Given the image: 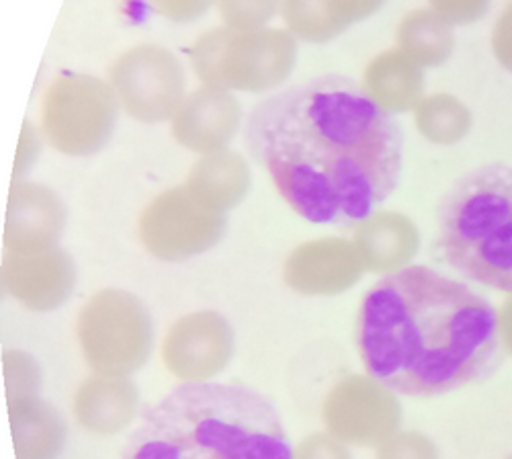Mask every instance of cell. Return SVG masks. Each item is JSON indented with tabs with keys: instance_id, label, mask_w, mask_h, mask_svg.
Wrapping results in <instances>:
<instances>
[{
	"instance_id": "obj_1",
	"label": "cell",
	"mask_w": 512,
	"mask_h": 459,
	"mask_svg": "<svg viewBox=\"0 0 512 459\" xmlns=\"http://www.w3.org/2000/svg\"><path fill=\"white\" fill-rule=\"evenodd\" d=\"M244 140L295 214L355 230L400 185L404 132L361 82L322 74L256 103Z\"/></svg>"
},
{
	"instance_id": "obj_2",
	"label": "cell",
	"mask_w": 512,
	"mask_h": 459,
	"mask_svg": "<svg viewBox=\"0 0 512 459\" xmlns=\"http://www.w3.org/2000/svg\"><path fill=\"white\" fill-rule=\"evenodd\" d=\"M357 349L373 382L408 398L484 382L504 361L496 308L467 283L424 265L388 273L367 291Z\"/></svg>"
},
{
	"instance_id": "obj_3",
	"label": "cell",
	"mask_w": 512,
	"mask_h": 459,
	"mask_svg": "<svg viewBox=\"0 0 512 459\" xmlns=\"http://www.w3.org/2000/svg\"><path fill=\"white\" fill-rule=\"evenodd\" d=\"M123 459H293V451L263 394L197 382L142 408Z\"/></svg>"
},
{
	"instance_id": "obj_4",
	"label": "cell",
	"mask_w": 512,
	"mask_h": 459,
	"mask_svg": "<svg viewBox=\"0 0 512 459\" xmlns=\"http://www.w3.org/2000/svg\"><path fill=\"white\" fill-rule=\"evenodd\" d=\"M437 248L463 279L512 291L510 164H482L447 189L437 207Z\"/></svg>"
},
{
	"instance_id": "obj_5",
	"label": "cell",
	"mask_w": 512,
	"mask_h": 459,
	"mask_svg": "<svg viewBox=\"0 0 512 459\" xmlns=\"http://www.w3.org/2000/svg\"><path fill=\"white\" fill-rule=\"evenodd\" d=\"M78 343L87 365L99 375L130 378L154 349L148 306L125 289H101L78 314Z\"/></svg>"
},
{
	"instance_id": "obj_6",
	"label": "cell",
	"mask_w": 512,
	"mask_h": 459,
	"mask_svg": "<svg viewBox=\"0 0 512 459\" xmlns=\"http://www.w3.org/2000/svg\"><path fill=\"white\" fill-rule=\"evenodd\" d=\"M121 113L109 80L91 74H64L41 99L39 128L60 154L93 156L113 140Z\"/></svg>"
},
{
	"instance_id": "obj_7",
	"label": "cell",
	"mask_w": 512,
	"mask_h": 459,
	"mask_svg": "<svg viewBox=\"0 0 512 459\" xmlns=\"http://www.w3.org/2000/svg\"><path fill=\"white\" fill-rule=\"evenodd\" d=\"M109 82L121 111L148 125L170 123L187 97V76L181 60L158 44L125 50L113 62Z\"/></svg>"
},
{
	"instance_id": "obj_8",
	"label": "cell",
	"mask_w": 512,
	"mask_h": 459,
	"mask_svg": "<svg viewBox=\"0 0 512 459\" xmlns=\"http://www.w3.org/2000/svg\"><path fill=\"white\" fill-rule=\"evenodd\" d=\"M140 240L162 263H183L216 248L228 230V218L203 207L185 185L154 197L140 216Z\"/></svg>"
},
{
	"instance_id": "obj_9",
	"label": "cell",
	"mask_w": 512,
	"mask_h": 459,
	"mask_svg": "<svg viewBox=\"0 0 512 459\" xmlns=\"http://www.w3.org/2000/svg\"><path fill=\"white\" fill-rule=\"evenodd\" d=\"M297 54V39L287 29L232 31L226 27L218 87L252 95L277 91L293 74Z\"/></svg>"
},
{
	"instance_id": "obj_10",
	"label": "cell",
	"mask_w": 512,
	"mask_h": 459,
	"mask_svg": "<svg viewBox=\"0 0 512 459\" xmlns=\"http://www.w3.org/2000/svg\"><path fill=\"white\" fill-rule=\"evenodd\" d=\"M234 347L236 339L228 318L216 310H199L168 328L162 361L183 384L209 382L230 365Z\"/></svg>"
},
{
	"instance_id": "obj_11",
	"label": "cell",
	"mask_w": 512,
	"mask_h": 459,
	"mask_svg": "<svg viewBox=\"0 0 512 459\" xmlns=\"http://www.w3.org/2000/svg\"><path fill=\"white\" fill-rule=\"evenodd\" d=\"M66 222V203L54 189L29 179L13 181L3 226L5 253L33 255L60 246Z\"/></svg>"
},
{
	"instance_id": "obj_12",
	"label": "cell",
	"mask_w": 512,
	"mask_h": 459,
	"mask_svg": "<svg viewBox=\"0 0 512 459\" xmlns=\"http://www.w3.org/2000/svg\"><path fill=\"white\" fill-rule=\"evenodd\" d=\"M78 279L76 263L64 248L44 253H5L0 263L3 291L31 312H54L74 294Z\"/></svg>"
},
{
	"instance_id": "obj_13",
	"label": "cell",
	"mask_w": 512,
	"mask_h": 459,
	"mask_svg": "<svg viewBox=\"0 0 512 459\" xmlns=\"http://www.w3.org/2000/svg\"><path fill=\"white\" fill-rule=\"evenodd\" d=\"M242 121V105L234 91L199 85L187 93L175 117L170 119V132L185 150L205 156L228 150L242 130Z\"/></svg>"
},
{
	"instance_id": "obj_14",
	"label": "cell",
	"mask_w": 512,
	"mask_h": 459,
	"mask_svg": "<svg viewBox=\"0 0 512 459\" xmlns=\"http://www.w3.org/2000/svg\"><path fill=\"white\" fill-rule=\"evenodd\" d=\"M361 267V257L351 240L324 236L291 250L283 265V281L300 296L330 298L355 285Z\"/></svg>"
},
{
	"instance_id": "obj_15",
	"label": "cell",
	"mask_w": 512,
	"mask_h": 459,
	"mask_svg": "<svg viewBox=\"0 0 512 459\" xmlns=\"http://www.w3.org/2000/svg\"><path fill=\"white\" fill-rule=\"evenodd\" d=\"M138 412H142L140 390L130 378L95 373L74 396L76 421L93 433L123 431Z\"/></svg>"
},
{
	"instance_id": "obj_16",
	"label": "cell",
	"mask_w": 512,
	"mask_h": 459,
	"mask_svg": "<svg viewBox=\"0 0 512 459\" xmlns=\"http://www.w3.org/2000/svg\"><path fill=\"white\" fill-rule=\"evenodd\" d=\"M252 185L246 160L234 150H220L201 156L187 175L185 187L207 210L230 214L238 207Z\"/></svg>"
},
{
	"instance_id": "obj_17",
	"label": "cell",
	"mask_w": 512,
	"mask_h": 459,
	"mask_svg": "<svg viewBox=\"0 0 512 459\" xmlns=\"http://www.w3.org/2000/svg\"><path fill=\"white\" fill-rule=\"evenodd\" d=\"M285 29L306 44H328L361 21L359 0H281Z\"/></svg>"
},
{
	"instance_id": "obj_18",
	"label": "cell",
	"mask_w": 512,
	"mask_h": 459,
	"mask_svg": "<svg viewBox=\"0 0 512 459\" xmlns=\"http://www.w3.org/2000/svg\"><path fill=\"white\" fill-rule=\"evenodd\" d=\"M13 437L21 459H50L62 447L66 423L41 396L9 404Z\"/></svg>"
},
{
	"instance_id": "obj_19",
	"label": "cell",
	"mask_w": 512,
	"mask_h": 459,
	"mask_svg": "<svg viewBox=\"0 0 512 459\" xmlns=\"http://www.w3.org/2000/svg\"><path fill=\"white\" fill-rule=\"evenodd\" d=\"M361 85L375 103L396 113L416 99L420 76L412 60L400 54H383L371 62Z\"/></svg>"
},
{
	"instance_id": "obj_20",
	"label": "cell",
	"mask_w": 512,
	"mask_h": 459,
	"mask_svg": "<svg viewBox=\"0 0 512 459\" xmlns=\"http://www.w3.org/2000/svg\"><path fill=\"white\" fill-rule=\"evenodd\" d=\"M402 230L396 220L377 212L355 228V248L361 263L373 271H398L402 263Z\"/></svg>"
},
{
	"instance_id": "obj_21",
	"label": "cell",
	"mask_w": 512,
	"mask_h": 459,
	"mask_svg": "<svg viewBox=\"0 0 512 459\" xmlns=\"http://www.w3.org/2000/svg\"><path fill=\"white\" fill-rule=\"evenodd\" d=\"M400 41L412 60L435 64L449 52L451 35L445 19L435 11H418L402 23Z\"/></svg>"
},
{
	"instance_id": "obj_22",
	"label": "cell",
	"mask_w": 512,
	"mask_h": 459,
	"mask_svg": "<svg viewBox=\"0 0 512 459\" xmlns=\"http://www.w3.org/2000/svg\"><path fill=\"white\" fill-rule=\"evenodd\" d=\"M222 25L232 31L271 27L281 15V0H216Z\"/></svg>"
},
{
	"instance_id": "obj_23",
	"label": "cell",
	"mask_w": 512,
	"mask_h": 459,
	"mask_svg": "<svg viewBox=\"0 0 512 459\" xmlns=\"http://www.w3.org/2000/svg\"><path fill=\"white\" fill-rule=\"evenodd\" d=\"M7 404L41 396V369L25 351H5L3 355Z\"/></svg>"
},
{
	"instance_id": "obj_24",
	"label": "cell",
	"mask_w": 512,
	"mask_h": 459,
	"mask_svg": "<svg viewBox=\"0 0 512 459\" xmlns=\"http://www.w3.org/2000/svg\"><path fill=\"white\" fill-rule=\"evenodd\" d=\"M449 97H433L420 109V128L422 134L433 136V138H447L455 128H459L461 117Z\"/></svg>"
},
{
	"instance_id": "obj_25",
	"label": "cell",
	"mask_w": 512,
	"mask_h": 459,
	"mask_svg": "<svg viewBox=\"0 0 512 459\" xmlns=\"http://www.w3.org/2000/svg\"><path fill=\"white\" fill-rule=\"evenodd\" d=\"M44 134H41V128L31 121L25 119L21 125V134H19V144L15 152V166H13V181H23L27 175L33 171V166L37 164L41 150H44Z\"/></svg>"
},
{
	"instance_id": "obj_26",
	"label": "cell",
	"mask_w": 512,
	"mask_h": 459,
	"mask_svg": "<svg viewBox=\"0 0 512 459\" xmlns=\"http://www.w3.org/2000/svg\"><path fill=\"white\" fill-rule=\"evenodd\" d=\"M146 3L160 17L173 23H193L216 7V0H146Z\"/></svg>"
},
{
	"instance_id": "obj_27",
	"label": "cell",
	"mask_w": 512,
	"mask_h": 459,
	"mask_svg": "<svg viewBox=\"0 0 512 459\" xmlns=\"http://www.w3.org/2000/svg\"><path fill=\"white\" fill-rule=\"evenodd\" d=\"M433 9L445 21H467L480 13L486 0H431Z\"/></svg>"
},
{
	"instance_id": "obj_28",
	"label": "cell",
	"mask_w": 512,
	"mask_h": 459,
	"mask_svg": "<svg viewBox=\"0 0 512 459\" xmlns=\"http://www.w3.org/2000/svg\"><path fill=\"white\" fill-rule=\"evenodd\" d=\"M383 0H359V9H361V19H367L369 15H373Z\"/></svg>"
}]
</instances>
